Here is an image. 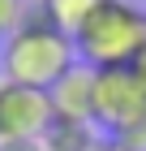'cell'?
<instances>
[{"mask_svg": "<svg viewBox=\"0 0 146 151\" xmlns=\"http://www.w3.org/2000/svg\"><path fill=\"white\" fill-rule=\"evenodd\" d=\"M73 65H78L73 39L47 22L39 0H30L22 26L0 47V78L17 82V86H34V91H52Z\"/></svg>", "mask_w": 146, "mask_h": 151, "instance_id": "obj_1", "label": "cell"}, {"mask_svg": "<svg viewBox=\"0 0 146 151\" xmlns=\"http://www.w3.org/2000/svg\"><path fill=\"white\" fill-rule=\"evenodd\" d=\"M73 47L78 60L90 69L133 65L146 47V9H137L133 0H103L73 35Z\"/></svg>", "mask_w": 146, "mask_h": 151, "instance_id": "obj_2", "label": "cell"}, {"mask_svg": "<svg viewBox=\"0 0 146 151\" xmlns=\"http://www.w3.org/2000/svg\"><path fill=\"white\" fill-rule=\"evenodd\" d=\"M146 116V82L137 78L133 65H112L95 69V125L108 134H120Z\"/></svg>", "mask_w": 146, "mask_h": 151, "instance_id": "obj_3", "label": "cell"}, {"mask_svg": "<svg viewBox=\"0 0 146 151\" xmlns=\"http://www.w3.org/2000/svg\"><path fill=\"white\" fill-rule=\"evenodd\" d=\"M52 121V99L47 91L17 86V82L0 78V142L9 138H39Z\"/></svg>", "mask_w": 146, "mask_h": 151, "instance_id": "obj_4", "label": "cell"}, {"mask_svg": "<svg viewBox=\"0 0 146 151\" xmlns=\"http://www.w3.org/2000/svg\"><path fill=\"white\" fill-rule=\"evenodd\" d=\"M47 99H52V116L95 121V69L78 60V65H73L52 91H47Z\"/></svg>", "mask_w": 146, "mask_h": 151, "instance_id": "obj_5", "label": "cell"}, {"mask_svg": "<svg viewBox=\"0 0 146 151\" xmlns=\"http://www.w3.org/2000/svg\"><path fill=\"white\" fill-rule=\"evenodd\" d=\"M47 151H90L99 142V125L95 121H69V116H52L47 129L39 134Z\"/></svg>", "mask_w": 146, "mask_h": 151, "instance_id": "obj_6", "label": "cell"}, {"mask_svg": "<svg viewBox=\"0 0 146 151\" xmlns=\"http://www.w3.org/2000/svg\"><path fill=\"white\" fill-rule=\"evenodd\" d=\"M43 4V13H47V22L56 26V30H65L69 39L78 35L82 26H86V17L95 9H99L103 0H39Z\"/></svg>", "mask_w": 146, "mask_h": 151, "instance_id": "obj_7", "label": "cell"}, {"mask_svg": "<svg viewBox=\"0 0 146 151\" xmlns=\"http://www.w3.org/2000/svg\"><path fill=\"white\" fill-rule=\"evenodd\" d=\"M26 9H30V0H0V39H9L22 26Z\"/></svg>", "mask_w": 146, "mask_h": 151, "instance_id": "obj_8", "label": "cell"}, {"mask_svg": "<svg viewBox=\"0 0 146 151\" xmlns=\"http://www.w3.org/2000/svg\"><path fill=\"white\" fill-rule=\"evenodd\" d=\"M108 138H112L116 147H125V151H146V116L133 121V125H125L120 134H108Z\"/></svg>", "mask_w": 146, "mask_h": 151, "instance_id": "obj_9", "label": "cell"}, {"mask_svg": "<svg viewBox=\"0 0 146 151\" xmlns=\"http://www.w3.org/2000/svg\"><path fill=\"white\" fill-rule=\"evenodd\" d=\"M0 151H47L43 138H9V142H0Z\"/></svg>", "mask_w": 146, "mask_h": 151, "instance_id": "obj_10", "label": "cell"}, {"mask_svg": "<svg viewBox=\"0 0 146 151\" xmlns=\"http://www.w3.org/2000/svg\"><path fill=\"white\" fill-rule=\"evenodd\" d=\"M90 151H125V147H116L112 138H99V142H95V147H90Z\"/></svg>", "mask_w": 146, "mask_h": 151, "instance_id": "obj_11", "label": "cell"}, {"mask_svg": "<svg viewBox=\"0 0 146 151\" xmlns=\"http://www.w3.org/2000/svg\"><path fill=\"white\" fill-rule=\"evenodd\" d=\"M133 69H137V78H142V82H146V47H142V56H137V60H133Z\"/></svg>", "mask_w": 146, "mask_h": 151, "instance_id": "obj_12", "label": "cell"}]
</instances>
